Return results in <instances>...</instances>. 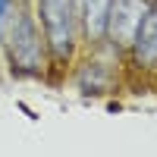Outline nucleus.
I'll return each instance as SVG.
<instances>
[{
  "mask_svg": "<svg viewBox=\"0 0 157 157\" xmlns=\"http://www.w3.org/2000/svg\"><path fill=\"white\" fill-rule=\"evenodd\" d=\"M3 44H6V54H10V66L13 75H25V78H35L44 72V60H47V44H44V35H41V25L32 16L29 10H22L13 16L10 29L3 35Z\"/></svg>",
  "mask_w": 157,
  "mask_h": 157,
  "instance_id": "nucleus-1",
  "label": "nucleus"
},
{
  "mask_svg": "<svg viewBox=\"0 0 157 157\" xmlns=\"http://www.w3.org/2000/svg\"><path fill=\"white\" fill-rule=\"evenodd\" d=\"M38 25H41L47 57L54 63H69L78 44V19L72 0H38Z\"/></svg>",
  "mask_w": 157,
  "mask_h": 157,
  "instance_id": "nucleus-2",
  "label": "nucleus"
},
{
  "mask_svg": "<svg viewBox=\"0 0 157 157\" xmlns=\"http://www.w3.org/2000/svg\"><path fill=\"white\" fill-rule=\"evenodd\" d=\"M151 6V0H113L107 13V29H104V41L113 54H129L135 35L141 29V19Z\"/></svg>",
  "mask_w": 157,
  "mask_h": 157,
  "instance_id": "nucleus-3",
  "label": "nucleus"
},
{
  "mask_svg": "<svg viewBox=\"0 0 157 157\" xmlns=\"http://www.w3.org/2000/svg\"><path fill=\"white\" fill-rule=\"evenodd\" d=\"M129 57L138 69H157V0H151L145 19H141V29L129 47Z\"/></svg>",
  "mask_w": 157,
  "mask_h": 157,
  "instance_id": "nucleus-4",
  "label": "nucleus"
},
{
  "mask_svg": "<svg viewBox=\"0 0 157 157\" xmlns=\"http://www.w3.org/2000/svg\"><path fill=\"white\" fill-rule=\"evenodd\" d=\"M113 0H72L75 19H78V35L88 44H104V29H107V13Z\"/></svg>",
  "mask_w": 157,
  "mask_h": 157,
  "instance_id": "nucleus-5",
  "label": "nucleus"
},
{
  "mask_svg": "<svg viewBox=\"0 0 157 157\" xmlns=\"http://www.w3.org/2000/svg\"><path fill=\"white\" fill-rule=\"evenodd\" d=\"M75 85L82 94H107L113 88V63L107 60H88L75 72Z\"/></svg>",
  "mask_w": 157,
  "mask_h": 157,
  "instance_id": "nucleus-6",
  "label": "nucleus"
},
{
  "mask_svg": "<svg viewBox=\"0 0 157 157\" xmlns=\"http://www.w3.org/2000/svg\"><path fill=\"white\" fill-rule=\"evenodd\" d=\"M13 3L16 0H0V44H3V35H6L10 22H13Z\"/></svg>",
  "mask_w": 157,
  "mask_h": 157,
  "instance_id": "nucleus-7",
  "label": "nucleus"
}]
</instances>
